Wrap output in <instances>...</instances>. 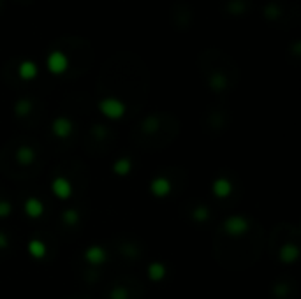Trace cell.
<instances>
[{"instance_id": "3957f363", "label": "cell", "mask_w": 301, "mask_h": 299, "mask_svg": "<svg viewBox=\"0 0 301 299\" xmlns=\"http://www.w3.org/2000/svg\"><path fill=\"white\" fill-rule=\"evenodd\" d=\"M51 192H53L57 199H60V201H67V199L73 197L74 187L65 176H55L53 181H51Z\"/></svg>"}, {"instance_id": "7a4b0ae2", "label": "cell", "mask_w": 301, "mask_h": 299, "mask_svg": "<svg viewBox=\"0 0 301 299\" xmlns=\"http://www.w3.org/2000/svg\"><path fill=\"white\" fill-rule=\"evenodd\" d=\"M99 111H101V114H104L108 120H120L125 117L127 106L120 99L106 97V99H102V101H99Z\"/></svg>"}, {"instance_id": "ffe728a7", "label": "cell", "mask_w": 301, "mask_h": 299, "mask_svg": "<svg viewBox=\"0 0 301 299\" xmlns=\"http://www.w3.org/2000/svg\"><path fill=\"white\" fill-rule=\"evenodd\" d=\"M13 213V204L6 199H0V218H7Z\"/></svg>"}, {"instance_id": "ac0fdd59", "label": "cell", "mask_w": 301, "mask_h": 299, "mask_svg": "<svg viewBox=\"0 0 301 299\" xmlns=\"http://www.w3.org/2000/svg\"><path fill=\"white\" fill-rule=\"evenodd\" d=\"M109 299H130V294L125 287H113L109 292Z\"/></svg>"}, {"instance_id": "ba28073f", "label": "cell", "mask_w": 301, "mask_h": 299, "mask_svg": "<svg viewBox=\"0 0 301 299\" xmlns=\"http://www.w3.org/2000/svg\"><path fill=\"white\" fill-rule=\"evenodd\" d=\"M212 192L217 199H227L233 194V183L231 179H227L225 176H220L217 179H213L212 183Z\"/></svg>"}, {"instance_id": "30bf717a", "label": "cell", "mask_w": 301, "mask_h": 299, "mask_svg": "<svg viewBox=\"0 0 301 299\" xmlns=\"http://www.w3.org/2000/svg\"><path fill=\"white\" fill-rule=\"evenodd\" d=\"M299 257V250L296 245H291V243H285V245L280 246L279 250V259L280 262H284V264H292V262H296Z\"/></svg>"}, {"instance_id": "44dd1931", "label": "cell", "mask_w": 301, "mask_h": 299, "mask_svg": "<svg viewBox=\"0 0 301 299\" xmlns=\"http://www.w3.org/2000/svg\"><path fill=\"white\" fill-rule=\"evenodd\" d=\"M7 246H9V238H7L6 233H2V231H0V250L7 248Z\"/></svg>"}, {"instance_id": "277c9868", "label": "cell", "mask_w": 301, "mask_h": 299, "mask_svg": "<svg viewBox=\"0 0 301 299\" xmlns=\"http://www.w3.org/2000/svg\"><path fill=\"white\" fill-rule=\"evenodd\" d=\"M83 257H85V261L88 262L90 266H101L108 261V252H106V248L101 245H90L85 248Z\"/></svg>"}, {"instance_id": "52a82bcc", "label": "cell", "mask_w": 301, "mask_h": 299, "mask_svg": "<svg viewBox=\"0 0 301 299\" xmlns=\"http://www.w3.org/2000/svg\"><path fill=\"white\" fill-rule=\"evenodd\" d=\"M23 211H25V215L32 218V220H37V218H41L44 215L46 206L39 197H29L25 201V204H23Z\"/></svg>"}, {"instance_id": "8992f818", "label": "cell", "mask_w": 301, "mask_h": 299, "mask_svg": "<svg viewBox=\"0 0 301 299\" xmlns=\"http://www.w3.org/2000/svg\"><path fill=\"white\" fill-rule=\"evenodd\" d=\"M73 130H74L73 122L65 117L55 118L53 123H51V132H53L55 137H58V139H67L71 134H73Z\"/></svg>"}, {"instance_id": "2e32d148", "label": "cell", "mask_w": 301, "mask_h": 299, "mask_svg": "<svg viewBox=\"0 0 301 299\" xmlns=\"http://www.w3.org/2000/svg\"><path fill=\"white\" fill-rule=\"evenodd\" d=\"M35 74H37V69H35L34 63L25 62L19 65V76H21L23 79H32V78H35Z\"/></svg>"}, {"instance_id": "5bb4252c", "label": "cell", "mask_w": 301, "mask_h": 299, "mask_svg": "<svg viewBox=\"0 0 301 299\" xmlns=\"http://www.w3.org/2000/svg\"><path fill=\"white\" fill-rule=\"evenodd\" d=\"M48 67H50V71L53 74H60L67 67V58L62 53H53L48 58Z\"/></svg>"}, {"instance_id": "e0dca14e", "label": "cell", "mask_w": 301, "mask_h": 299, "mask_svg": "<svg viewBox=\"0 0 301 299\" xmlns=\"http://www.w3.org/2000/svg\"><path fill=\"white\" fill-rule=\"evenodd\" d=\"M62 220L65 225H76L79 222V211L78 210H65L62 213Z\"/></svg>"}, {"instance_id": "6da1fadb", "label": "cell", "mask_w": 301, "mask_h": 299, "mask_svg": "<svg viewBox=\"0 0 301 299\" xmlns=\"http://www.w3.org/2000/svg\"><path fill=\"white\" fill-rule=\"evenodd\" d=\"M248 229H250V222H248V218H245L243 215H231V217L225 218L224 224H222V231L231 238L243 236V234L248 233Z\"/></svg>"}, {"instance_id": "4fadbf2b", "label": "cell", "mask_w": 301, "mask_h": 299, "mask_svg": "<svg viewBox=\"0 0 301 299\" xmlns=\"http://www.w3.org/2000/svg\"><path fill=\"white\" fill-rule=\"evenodd\" d=\"M130 171H132V160L129 157H122L113 162V174H117V176H129Z\"/></svg>"}, {"instance_id": "9c48e42d", "label": "cell", "mask_w": 301, "mask_h": 299, "mask_svg": "<svg viewBox=\"0 0 301 299\" xmlns=\"http://www.w3.org/2000/svg\"><path fill=\"white\" fill-rule=\"evenodd\" d=\"M27 252L32 259H35V261H42V259L46 257L48 254V246L46 243L42 241V239L39 238H32L29 241V245H27Z\"/></svg>"}, {"instance_id": "8fae6325", "label": "cell", "mask_w": 301, "mask_h": 299, "mask_svg": "<svg viewBox=\"0 0 301 299\" xmlns=\"http://www.w3.org/2000/svg\"><path fill=\"white\" fill-rule=\"evenodd\" d=\"M146 274H148V278L152 282H162L166 278V274H168V268H166V264H162V262H150L148 268H146Z\"/></svg>"}, {"instance_id": "5b68a950", "label": "cell", "mask_w": 301, "mask_h": 299, "mask_svg": "<svg viewBox=\"0 0 301 299\" xmlns=\"http://www.w3.org/2000/svg\"><path fill=\"white\" fill-rule=\"evenodd\" d=\"M150 192H152L153 197L164 199L173 192V185L166 176H155L150 181Z\"/></svg>"}, {"instance_id": "d6986e66", "label": "cell", "mask_w": 301, "mask_h": 299, "mask_svg": "<svg viewBox=\"0 0 301 299\" xmlns=\"http://www.w3.org/2000/svg\"><path fill=\"white\" fill-rule=\"evenodd\" d=\"M30 109H32V104L27 99H23V101H19L18 104H16V114H18V117H27V114L30 113Z\"/></svg>"}, {"instance_id": "7c38bea8", "label": "cell", "mask_w": 301, "mask_h": 299, "mask_svg": "<svg viewBox=\"0 0 301 299\" xmlns=\"http://www.w3.org/2000/svg\"><path fill=\"white\" fill-rule=\"evenodd\" d=\"M14 157L19 166H32L35 160V151L34 148H30V146H19V148L16 150Z\"/></svg>"}, {"instance_id": "9a60e30c", "label": "cell", "mask_w": 301, "mask_h": 299, "mask_svg": "<svg viewBox=\"0 0 301 299\" xmlns=\"http://www.w3.org/2000/svg\"><path fill=\"white\" fill-rule=\"evenodd\" d=\"M190 217H192L194 222H197V224H203V222H206L210 218V208L208 206H196V208L192 210V213H190Z\"/></svg>"}]
</instances>
